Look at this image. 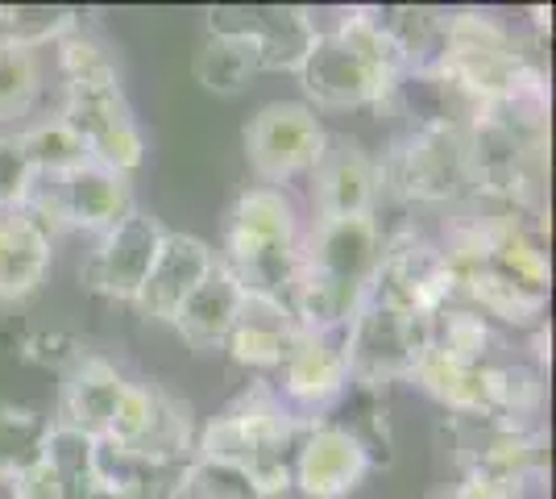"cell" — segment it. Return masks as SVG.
<instances>
[{
  "label": "cell",
  "instance_id": "obj_18",
  "mask_svg": "<svg viewBox=\"0 0 556 499\" xmlns=\"http://www.w3.org/2000/svg\"><path fill=\"white\" fill-rule=\"evenodd\" d=\"M129 379L116 371L113 362L96 354H79L63 371V400H59V425L75 428L92 441H104L109 428H113V416L121 408V396H125Z\"/></svg>",
  "mask_w": 556,
  "mask_h": 499
},
{
  "label": "cell",
  "instance_id": "obj_16",
  "mask_svg": "<svg viewBox=\"0 0 556 499\" xmlns=\"http://www.w3.org/2000/svg\"><path fill=\"white\" fill-rule=\"evenodd\" d=\"M382 196V175L357 138H328L320 163L312 166V204L316 221H337V216H374V204Z\"/></svg>",
  "mask_w": 556,
  "mask_h": 499
},
{
  "label": "cell",
  "instance_id": "obj_24",
  "mask_svg": "<svg viewBox=\"0 0 556 499\" xmlns=\"http://www.w3.org/2000/svg\"><path fill=\"white\" fill-rule=\"evenodd\" d=\"M257 72H262V63H257L254 42L250 38H237V34H208V42L195 50V59H191L195 84L216 96L245 92V84Z\"/></svg>",
  "mask_w": 556,
  "mask_h": 499
},
{
  "label": "cell",
  "instance_id": "obj_3",
  "mask_svg": "<svg viewBox=\"0 0 556 499\" xmlns=\"http://www.w3.org/2000/svg\"><path fill=\"white\" fill-rule=\"evenodd\" d=\"M303 416L282 404L275 387H254L237 396L216 421L200 428L195 458L229 462L254 478L266 496L275 499L291 491V450L300 441Z\"/></svg>",
  "mask_w": 556,
  "mask_h": 499
},
{
  "label": "cell",
  "instance_id": "obj_12",
  "mask_svg": "<svg viewBox=\"0 0 556 499\" xmlns=\"http://www.w3.org/2000/svg\"><path fill=\"white\" fill-rule=\"evenodd\" d=\"M374 471L370 450L337 421H307L291 450V487L307 499H345Z\"/></svg>",
  "mask_w": 556,
  "mask_h": 499
},
{
  "label": "cell",
  "instance_id": "obj_5",
  "mask_svg": "<svg viewBox=\"0 0 556 499\" xmlns=\"http://www.w3.org/2000/svg\"><path fill=\"white\" fill-rule=\"evenodd\" d=\"M382 191L412 204H462L473 196L469 125H416L378 163Z\"/></svg>",
  "mask_w": 556,
  "mask_h": 499
},
{
  "label": "cell",
  "instance_id": "obj_8",
  "mask_svg": "<svg viewBox=\"0 0 556 499\" xmlns=\"http://www.w3.org/2000/svg\"><path fill=\"white\" fill-rule=\"evenodd\" d=\"M370 300H382L391 309H403L428 321L444 304L457 300V275L441 241L424 238L419 229H399L382 238V262L374 275Z\"/></svg>",
  "mask_w": 556,
  "mask_h": 499
},
{
  "label": "cell",
  "instance_id": "obj_7",
  "mask_svg": "<svg viewBox=\"0 0 556 499\" xmlns=\"http://www.w3.org/2000/svg\"><path fill=\"white\" fill-rule=\"evenodd\" d=\"M424 354H428V321L391 309L382 300H366L345 325L349 375L362 387L412 379Z\"/></svg>",
  "mask_w": 556,
  "mask_h": 499
},
{
  "label": "cell",
  "instance_id": "obj_28",
  "mask_svg": "<svg viewBox=\"0 0 556 499\" xmlns=\"http://www.w3.org/2000/svg\"><path fill=\"white\" fill-rule=\"evenodd\" d=\"M50 425L54 421L34 412V408L0 404V483H9L22 466H29L42 453Z\"/></svg>",
  "mask_w": 556,
  "mask_h": 499
},
{
  "label": "cell",
  "instance_id": "obj_30",
  "mask_svg": "<svg viewBox=\"0 0 556 499\" xmlns=\"http://www.w3.org/2000/svg\"><path fill=\"white\" fill-rule=\"evenodd\" d=\"M179 499H270L245 471L212 458H191L184 466Z\"/></svg>",
  "mask_w": 556,
  "mask_h": 499
},
{
  "label": "cell",
  "instance_id": "obj_19",
  "mask_svg": "<svg viewBox=\"0 0 556 499\" xmlns=\"http://www.w3.org/2000/svg\"><path fill=\"white\" fill-rule=\"evenodd\" d=\"M300 333L303 329H300V321H295V312L287 309L282 300H266V296L245 291L225 350H229V358L241 362V366L278 371V366L287 362V354L295 350Z\"/></svg>",
  "mask_w": 556,
  "mask_h": 499
},
{
  "label": "cell",
  "instance_id": "obj_21",
  "mask_svg": "<svg viewBox=\"0 0 556 499\" xmlns=\"http://www.w3.org/2000/svg\"><path fill=\"white\" fill-rule=\"evenodd\" d=\"M50 271V229L25 209L0 213V300H25Z\"/></svg>",
  "mask_w": 556,
  "mask_h": 499
},
{
  "label": "cell",
  "instance_id": "obj_27",
  "mask_svg": "<svg viewBox=\"0 0 556 499\" xmlns=\"http://www.w3.org/2000/svg\"><path fill=\"white\" fill-rule=\"evenodd\" d=\"M79 25V17L71 9H50V4H4L0 9V47H25L38 50L47 42L67 38Z\"/></svg>",
  "mask_w": 556,
  "mask_h": 499
},
{
  "label": "cell",
  "instance_id": "obj_15",
  "mask_svg": "<svg viewBox=\"0 0 556 499\" xmlns=\"http://www.w3.org/2000/svg\"><path fill=\"white\" fill-rule=\"evenodd\" d=\"M212 34H237L250 38L257 50L262 72H300L316 22L307 9H282V4H232V9H212Z\"/></svg>",
  "mask_w": 556,
  "mask_h": 499
},
{
  "label": "cell",
  "instance_id": "obj_14",
  "mask_svg": "<svg viewBox=\"0 0 556 499\" xmlns=\"http://www.w3.org/2000/svg\"><path fill=\"white\" fill-rule=\"evenodd\" d=\"M282 375V404L300 412H328L345 400V391L353 387L345 358V329H303L295 350L287 354V362L278 366Z\"/></svg>",
  "mask_w": 556,
  "mask_h": 499
},
{
  "label": "cell",
  "instance_id": "obj_2",
  "mask_svg": "<svg viewBox=\"0 0 556 499\" xmlns=\"http://www.w3.org/2000/svg\"><path fill=\"white\" fill-rule=\"evenodd\" d=\"M59 63L67 72V100L59 117L88 146L96 163L134 175L146 159V138L116 79L113 59L84 34V25H75L67 38H59Z\"/></svg>",
  "mask_w": 556,
  "mask_h": 499
},
{
  "label": "cell",
  "instance_id": "obj_17",
  "mask_svg": "<svg viewBox=\"0 0 556 499\" xmlns=\"http://www.w3.org/2000/svg\"><path fill=\"white\" fill-rule=\"evenodd\" d=\"M212 266H216V254H212L208 241L191 238V234H166L163 250L150 266L141 291L134 296V304L150 321H175V312L184 309L187 296L204 284Z\"/></svg>",
  "mask_w": 556,
  "mask_h": 499
},
{
  "label": "cell",
  "instance_id": "obj_10",
  "mask_svg": "<svg viewBox=\"0 0 556 499\" xmlns=\"http://www.w3.org/2000/svg\"><path fill=\"white\" fill-rule=\"evenodd\" d=\"M453 446L462 475L498 487H528L544 475L548 437L535 425H515L498 416H453Z\"/></svg>",
  "mask_w": 556,
  "mask_h": 499
},
{
  "label": "cell",
  "instance_id": "obj_1",
  "mask_svg": "<svg viewBox=\"0 0 556 499\" xmlns=\"http://www.w3.org/2000/svg\"><path fill=\"white\" fill-rule=\"evenodd\" d=\"M382 262L378 216H337L316 221L300 241V266L287 296L300 329H345L370 300L374 275Z\"/></svg>",
  "mask_w": 556,
  "mask_h": 499
},
{
  "label": "cell",
  "instance_id": "obj_31",
  "mask_svg": "<svg viewBox=\"0 0 556 499\" xmlns=\"http://www.w3.org/2000/svg\"><path fill=\"white\" fill-rule=\"evenodd\" d=\"M29 188H34V166L25 159L17 134H0V213L25 209Z\"/></svg>",
  "mask_w": 556,
  "mask_h": 499
},
{
  "label": "cell",
  "instance_id": "obj_26",
  "mask_svg": "<svg viewBox=\"0 0 556 499\" xmlns=\"http://www.w3.org/2000/svg\"><path fill=\"white\" fill-rule=\"evenodd\" d=\"M17 142H22L25 159H29V166H34V175H63V171H71V166H79L92 159L88 146L71 134V125L63 117H50V121L29 125V129L17 134Z\"/></svg>",
  "mask_w": 556,
  "mask_h": 499
},
{
  "label": "cell",
  "instance_id": "obj_29",
  "mask_svg": "<svg viewBox=\"0 0 556 499\" xmlns=\"http://www.w3.org/2000/svg\"><path fill=\"white\" fill-rule=\"evenodd\" d=\"M42 92V63L38 50L0 47V121H17L34 109Z\"/></svg>",
  "mask_w": 556,
  "mask_h": 499
},
{
  "label": "cell",
  "instance_id": "obj_13",
  "mask_svg": "<svg viewBox=\"0 0 556 499\" xmlns=\"http://www.w3.org/2000/svg\"><path fill=\"white\" fill-rule=\"evenodd\" d=\"M163 241L166 229L159 216L141 213V209L125 213L116 225H109L100 234L92 259L84 262V284L100 296H109V300H129L134 304V296L146 284Z\"/></svg>",
  "mask_w": 556,
  "mask_h": 499
},
{
  "label": "cell",
  "instance_id": "obj_23",
  "mask_svg": "<svg viewBox=\"0 0 556 499\" xmlns=\"http://www.w3.org/2000/svg\"><path fill=\"white\" fill-rule=\"evenodd\" d=\"M412 379H416L432 400H441L453 416H490L486 366H462V362H448V358L428 350Z\"/></svg>",
  "mask_w": 556,
  "mask_h": 499
},
{
  "label": "cell",
  "instance_id": "obj_20",
  "mask_svg": "<svg viewBox=\"0 0 556 499\" xmlns=\"http://www.w3.org/2000/svg\"><path fill=\"white\" fill-rule=\"evenodd\" d=\"M241 296H245V287L237 284L229 266L216 259V266L204 275V284L187 296L184 309L175 312L170 325L184 333V341L195 350V354L225 350L232 321H237V309H241Z\"/></svg>",
  "mask_w": 556,
  "mask_h": 499
},
{
  "label": "cell",
  "instance_id": "obj_4",
  "mask_svg": "<svg viewBox=\"0 0 556 499\" xmlns=\"http://www.w3.org/2000/svg\"><path fill=\"white\" fill-rule=\"evenodd\" d=\"M300 216H295L291 196L270 184H254L232 200L225 216V259L220 262L245 291L287 304L295 266H300Z\"/></svg>",
  "mask_w": 556,
  "mask_h": 499
},
{
  "label": "cell",
  "instance_id": "obj_6",
  "mask_svg": "<svg viewBox=\"0 0 556 499\" xmlns=\"http://www.w3.org/2000/svg\"><path fill=\"white\" fill-rule=\"evenodd\" d=\"M25 213L38 216L47 229L54 221V225L104 234L125 213H134V188H129V175L88 159L63 175H34V188L25 196Z\"/></svg>",
  "mask_w": 556,
  "mask_h": 499
},
{
  "label": "cell",
  "instance_id": "obj_11",
  "mask_svg": "<svg viewBox=\"0 0 556 499\" xmlns=\"http://www.w3.org/2000/svg\"><path fill=\"white\" fill-rule=\"evenodd\" d=\"M328 146L316 109L303 100H275L245 125V163L257 184L282 188L295 175H312Z\"/></svg>",
  "mask_w": 556,
  "mask_h": 499
},
{
  "label": "cell",
  "instance_id": "obj_25",
  "mask_svg": "<svg viewBox=\"0 0 556 499\" xmlns=\"http://www.w3.org/2000/svg\"><path fill=\"white\" fill-rule=\"evenodd\" d=\"M486 396L490 416L515 421V425H535V416L544 408V375L528 362L498 358L486 366Z\"/></svg>",
  "mask_w": 556,
  "mask_h": 499
},
{
  "label": "cell",
  "instance_id": "obj_9",
  "mask_svg": "<svg viewBox=\"0 0 556 499\" xmlns=\"http://www.w3.org/2000/svg\"><path fill=\"white\" fill-rule=\"evenodd\" d=\"M300 84L307 100H316L320 109H366V104H387L394 79L374 54L357 47L345 29H316L312 50L303 59Z\"/></svg>",
  "mask_w": 556,
  "mask_h": 499
},
{
  "label": "cell",
  "instance_id": "obj_32",
  "mask_svg": "<svg viewBox=\"0 0 556 499\" xmlns=\"http://www.w3.org/2000/svg\"><path fill=\"white\" fill-rule=\"evenodd\" d=\"M9 499H67V483L47 453H38L29 466L9 478Z\"/></svg>",
  "mask_w": 556,
  "mask_h": 499
},
{
  "label": "cell",
  "instance_id": "obj_22",
  "mask_svg": "<svg viewBox=\"0 0 556 499\" xmlns=\"http://www.w3.org/2000/svg\"><path fill=\"white\" fill-rule=\"evenodd\" d=\"M428 350L448 362H462V366H490V362H498L503 337L478 309H469L465 300H453L437 316H428Z\"/></svg>",
  "mask_w": 556,
  "mask_h": 499
},
{
  "label": "cell",
  "instance_id": "obj_33",
  "mask_svg": "<svg viewBox=\"0 0 556 499\" xmlns=\"http://www.w3.org/2000/svg\"><path fill=\"white\" fill-rule=\"evenodd\" d=\"M84 499H109V496H84Z\"/></svg>",
  "mask_w": 556,
  "mask_h": 499
}]
</instances>
